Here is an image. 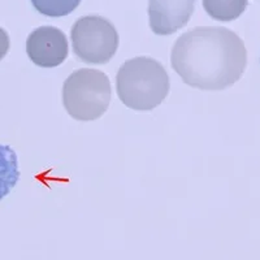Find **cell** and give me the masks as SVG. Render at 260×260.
<instances>
[{"mask_svg":"<svg viewBox=\"0 0 260 260\" xmlns=\"http://www.w3.org/2000/svg\"><path fill=\"white\" fill-rule=\"evenodd\" d=\"M171 65L194 89L224 90L242 77L247 51L242 39L226 27H195L178 37Z\"/></svg>","mask_w":260,"mask_h":260,"instance_id":"obj_1","label":"cell"},{"mask_svg":"<svg viewBox=\"0 0 260 260\" xmlns=\"http://www.w3.org/2000/svg\"><path fill=\"white\" fill-rule=\"evenodd\" d=\"M171 85L166 68L147 56L130 59L121 65L116 76V90L120 101L134 111H151L162 103Z\"/></svg>","mask_w":260,"mask_h":260,"instance_id":"obj_2","label":"cell"},{"mask_svg":"<svg viewBox=\"0 0 260 260\" xmlns=\"http://www.w3.org/2000/svg\"><path fill=\"white\" fill-rule=\"evenodd\" d=\"M112 99L110 78L96 69H78L62 85V103L78 121H94L104 115Z\"/></svg>","mask_w":260,"mask_h":260,"instance_id":"obj_3","label":"cell"},{"mask_svg":"<svg viewBox=\"0 0 260 260\" xmlns=\"http://www.w3.org/2000/svg\"><path fill=\"white\" fill-rule=\"evenodd\" d=\"M74 55L87 64H107L118 48V32L110 20L102 16H83L71 31Z\"/></svg>","mask_w":260,"mask_h":260,"instance_id":"obj_4","label":"cell"},{"mask_svg":"<svg viewBox=\"0 0 260 260\" xmlns=\"http://www.w3.org/2000/svg\"><path fill=\"white\" fill-rule=\"evenodd\" d=\"M26 52L29 59L41 68H55L68 57V39L57 27L41 26L27 37Z\"/></svg>","mask_w":260,"mask_h":260,"instance_id":"obj_5","label":"cell"},{"mask_svg":"<svg viewBox=\"0 0 260 260\" xmlns=\"http://www.w3.org/2000/svg\"><path fill=\"white\" fill-rule=\"evenodd\" d=\"M197 0H148L150 27L156 36H172L189 22Z\"/></svg>","mask_w":260,"mask_h":260,"instance_id":"obj_6","label":"cell"},{"mask_svg":"<svg viewBox=\"0 0 260 260\" xmlns=\"http://www.w3.org/2000/svg\"><path fill=\"white\" fill-rule=\"evenodd\" d=\"M20 180L18 159L11 146L0 145V201L12 191Z\"/></svg>","mask_w":260,"mask_h":260,"instance_id":"obj_7","label":"cell"},{"mask_svg":"<svg viewBox=\"0 0 260 260\" xmlns=\"http://www.w3.org/2000/svg\"><path fill=\"white\" fill-rule=\"evenodd\" d=\"M248 0H203V8L211 18L221 22L237 20L246 11Z\"/></svg>","mask_w":260,"mask_h":260,"instance_id":"obj_8","label":"cell"},{"mask_svg":"<svg viewBox=\"0 0 260 260\" xmlns=\"http://www.w3.org/2000/svg\"><path fill=\"white\" fill-rule=\"evenodd\" d=\"M81 0H31L32 7L47 17H64L80 6Z\"/></svg>","mask_w":260,"mask_h":260,"instance_id":"obj_9","label":"cell"},{"mask_svg":"<svg viewBox=\"0 0 260 260\" xmlns=\"http://www.w3.org/2000/svg\"><path fill=\"white\" fill-rule=\"evenodd\" d=\"M9 46H11V41H9L8 32L3 27H0V60L6 57L9 51Z\"/></svg>","mask_w":260,"mask_h":260,"instance_id":"obj_10","label":"cell"}]
</instances>
